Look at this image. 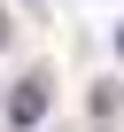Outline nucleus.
Masks as SVG:
<instances>
[{"instance_id": "nucleus-3", "label": "nucleus", "mask_w": 124, "mask_h": 132, "mask_svg": "<svg viewBox=\"0 0 124 132\" xmlns=\"http://www.w3.org/2000/svg\"><path fill=\"white\" fill-rule=\"evenodd\" d=\"M116 47H124V31H116Z\"/></svg>"}, {"instance_id": "nucleus-1", "label": "nucleus", "mask_w": 124, "mask_h": 132, "mask_svg": "<svg viewBox=\"0 0 124 132\" xmlns=\"http://www.w3.org/2000/svg\"><path fill=\"white\" fill-rule=\"evenodd\" d=\"M39 117H47V78H23V86L8 93V124H16V132H31Z\"/></svg>"}, {"instance_id": "nucleus-2", "label": "nucleus", "mask_w": 124, "mask_h": 132, "mask_svg": "<svg viewBox=\"0 0 124 132\" xmlns=\"http://www.w3.org/2000/svg\"><path fill=\"white\" fill-rule=\"evenodd\" d=\"M8 39H16V23H8V16H0V47H8Z\"/></svg>"}]
</instances>
